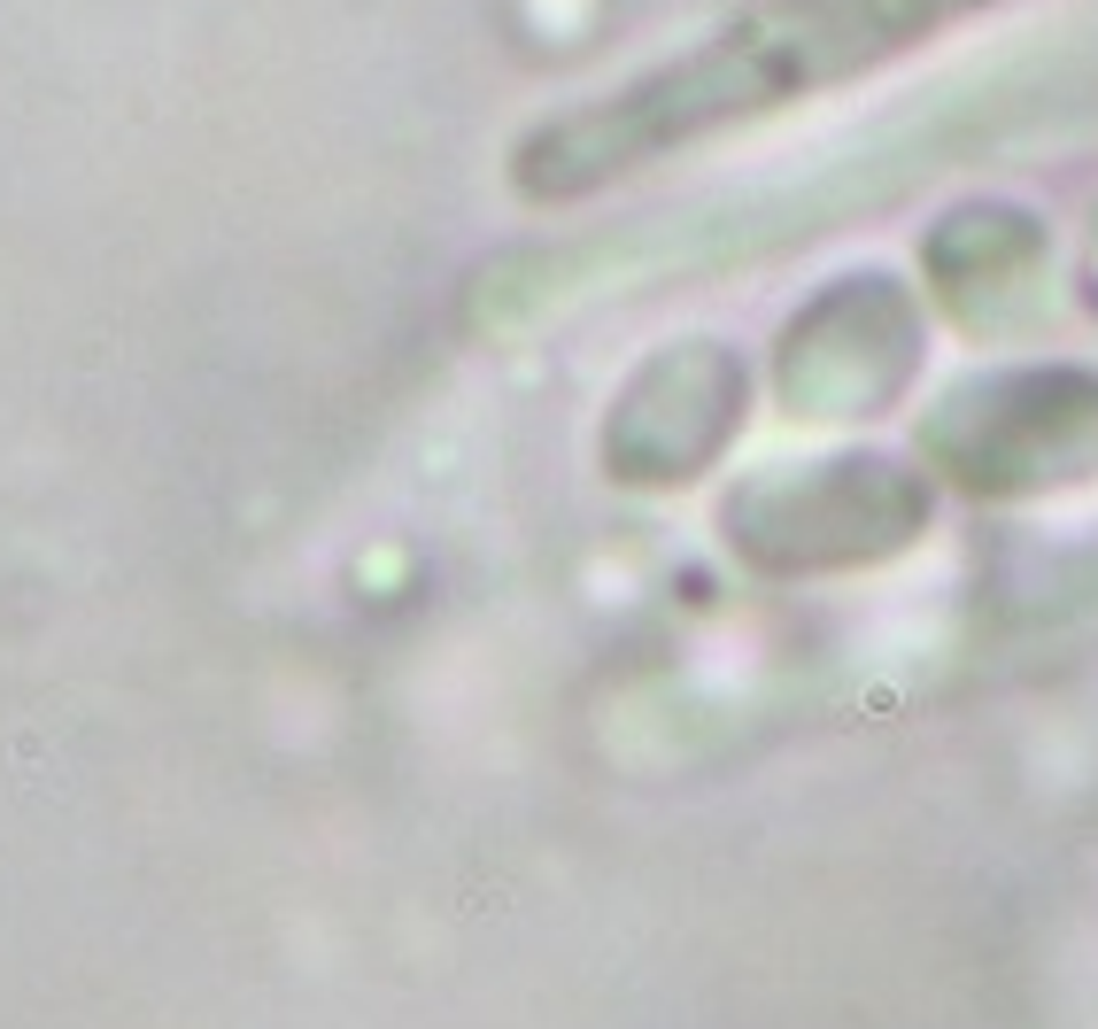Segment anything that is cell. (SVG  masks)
Here are the masks:
<instances>
[{"instance_id":"obj_1","label":"cell","mask_w":1098,"mask_h":1029,"mask_svg":"<svg viewBox=\"0 0 1098 1029\" xmlns=\"http://www.w3.org/2000/svg\"><path fill=\"white\" fill-rule=\"evenodd\" d=\"M975 8H998V0H758L696 55H673L642 70L635 86L542 124L519 147V186L534 202H573L727 124H758L843 78H867Z\"/></svg>"}]
</instances>
